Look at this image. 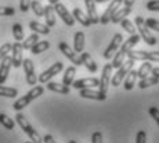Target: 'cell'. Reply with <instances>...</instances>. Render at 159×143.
<instances>
[{
	"instance_id": "cell-1",
	"label": "cell",
	"mask_w": 159,
	"mask_h": 143,
	"mask_svg": "<svg viewBox=\"0 0 159 143\" xmlns=\"http://www.w3.org/2000/svg\"><path fill=\"white\" fill-rule=\"evenodd\" d=\"M43 92H44V88H43V86H33L25 96L20 97V99H18L17 102L14 103V104H13V108H14L15 111H21L22 108H25L30 102H33V100L38 99L39 96L43 95Z\"/></svg>"
},
{
	"instance_id": "cell-2",
	"label": "cell",
	"mask_w": 159,
	"mask_h": 143,
	"mask_svg": "<svg viewBox=\"0 0 159 143\" xmlns=\"http://www.w3.org/2000/svg\"><path fill=\"white\" fill-rule=\"evenodd\" d=\"M15 121H17V124L21 126V129L24 131V132L26 133V135L29 136V139L32 141L33 143H40L43 142V139L39 136V133L36 132L35 129H33V126L29 124V121L25 118V115L21 114V112L17 111V115H15Z\"/></svg>"
},
{
	"instance_id": "cell-3",
	"label": "cell",
	"mask_w": 159,
	"mask_h": 143,
	"mask_svg": "<svg viewBox=\"0 0 159 143\" xmlns=\"http://www.w3.org/2000/svg\"><path fill=\"white\" fill-rule=\"evenodd\" d=\"M134 24H136L137 29H139L141 39L145 42L147 45H151V46L157 45V38H155V36L152 35L151 32H149V28L145 25V20H144V18L140 17V16H137L136 18H134Z\"/></svg>"
},
{
	"instance_id": "cell-4",
	"label": "cell",
	"mask_w": 159,
	"mask_h": 143,
	"mask_svg": "<svg viewBox=\"0 0 159 143\" xmlns=\"http://www.w3.org/2000/svg\"><path fill=\"white\" fill-rule=\"evenodd\" d=\"M133 65H134V60H131V59L126 60V61H123V64H122V65L118 68V71H116L115 77L112 78V81H111L112 85L118 88L119 85H120V82L125 79V77L127 75V72H129L130 69L133 68Z\"/></svg>"
},
{
	"instance_id": "cell-5",
	"label": "cell",
	"mask_w": 159,
	"mask_h": 143,
	"mask_svg": "<svg viewBox=\"0 0 159 143\" xmlns=\"http://www.w3.org/2000/svg\"><path fill=\"white\" fill-rule=\"evenodd\" d=\"M62 69H64V64H62V63H61V61L54 63L53 65L50 67V68L46 69L43 74L39 75V77H38V81L40 82V83H47V82L51 79V78L56 77L57 74H60V72L62 71Z\"/></svg>"
},
{
	"instance_id": "cell-6",
	"label": "cell",
	"mask_w": 159,
	"mask_h": 143,
	"mask_svg": "<svg viewBox=\"0 0 159 143\" xmlns=\"http://www.w3.org/2000/svg\"><path fill=\"white\" fill-rule=\"evenodd\" d=\"M122 43H123V36L120 35V33H116V35L112 38V41H111V43L108 45V47L105 49V51H104V54L102 56L105 57L107 60H109V59H112V57L115 56V53L120 49L122 46Z\"/></svg>"
},
{
	"instance_id": "cell-7",
	"label": "cell",
	"mask_w": 159,
	"mask_h": 143,
	"mask_svg": "<svg viewBox=\"0 0 159 143\" xmlns=\"http://www.w3.org/2000/svg\"><path fill=\"white\" fill-rule=\"evenodd\" d=\"M111 74H112V64L107 63L102 68V74H101V78H100V90L102 93H108V88H109V82H111Z\"/></svg>"
},
{
	"instance_id": "cell-8",
	"label": "cell",
	"mask_w": 159,
	"mask_h": 143,
	"mask_svg": "<svg viewBox=\"0 0 159 143\" xmlns=\"http://www.w3.org/2000/svg\"><path fill=\"white\" fill-rule=\"evenodd\" d=\"M22 67H24V71H25L26 83L35 86L36 82H38V77H36V74H35V65H33V61L30 59H25L22 61Z\"/></svg>"
},
{
	"instance_id": "cell-9",
	"label": "cell",
	"mask_w": 159,
	"mask_h": 143,
	"mask_svg": "<svg viewBox=\"0 0 159 143\" xmlns=\"http://www.w3.org/2000/svg\"><path fill=\"white\" fill-rule=\"evenodd\" d=\"M54 10H56V14L60 16V18L66 24V25L73 26V24H75V18H73V16L69 13L68 8H66L62 3H60V2L56 3V4H54Z\"/></svg>"
},
{
	"instance_id": "cell-10",
	"label": "cell",
	"mask_w": 159,
	"mask_h": 143,
	"mask_svg": "<svg viewBox=\"0 0 159 143\" xmlns=\"http://www.w3.org/2000/svg\"><path fill=\"white\" fill-rule=\"evenodd\" d=\"M58 49H60V51L66 57V59L71 60V63H73L75 65H82L80 57L76 54L75 50H72L71 46H69L68 43H65V42H61V43L58 45Z\"/></svg>"
},
{
	"instance_id": "cell-11",
	"label": "cell",
	"mask_w": 159,
	"mask_h": 143,
	"mask_svg": "<svg viewBox=\"0 0 159 143\" xmlns=\"http://www.w3.org/2000/svg\"><path fill=\"white\" fill-rule=\"evenodd\" d=\"M22 53H24L22 43L15 42L11 46V61H13V67H15V68H20L22 65V61H24Z\"/></svg>"
},
{
	"instance_id": "cell-12",
	"label": "cell",
	"mask_w": 159,
	"mask_h": 143,
	"mask_svg": "<svg viewBox=\"0 0 159 143\" xmlns=\"http://www.w3.org/2000/svg\"><path fill=\"white\" fill-rule=\"evenodd\" d=\"M122 3H123V0H111L109 6L107 7V10L104 11V14L100 17V22L101 24H108L109 21H111L112 16H114V13L118 10L119 7H120Z\"/></svg>"
},
{
	"instance_id": "cell-13",
	"label": "cell",
	"mask_w": 159,
	"mask_h": 143,
	"mask_svg": "<svg viewBox=\"0 0 159 143\" xmlns=\"http://www.w3.org/2000/svg\"><path fill=\"white\" fill-rule=\"evenodd\" d=\"M80 97H83V99H90V100H98V102L107 100L105 93H102L101 90H96L94 88H84V89H80Z\"/></svg>"
},
{
	"instance_id": "cell-14",
	"label": "cell",
	"mask_w": 159,
	"mask_h": 143,
	"mask_svg": "<svg viewBox=\"0 0 159 143\" xmlns=\"http://www.w3.org/2000/svg\"><path fill=\"white\" fill-rule=\"evenodd\" d=\"M11 67H13V61H11V57L7 54L2 60V64H0V83H4L7 81Z\"/></svg>"
},
{
	"instance_id": "cell-15",
	"label": "cell",
	"mask_w": 159,
	"mask_h": 143,
	"mask_svg": "<svg viewBox=\"0 0 159 143\" xmlns=\"http://www.w3.org/2000/svg\"><path fill=\"white\" fill-rule=\"evenodd\" d=\"M75 89H84V88H97L100 85V79L97 78H82V79L72 82Z\"/></svg>"
},
{
	"instance_id": "cell-16",
	"label": "cell",
	"mask_w": 159,
	"mask_h": 143,
	"mask_svg": "<svg viewBox=\"0 0 159 143\" xmlns=\"http://www.w3.org/2000/svg\"><path fill=\"white\" fill-rule=\"evenodd\" d=\"M140 41H141V36H140V35H136V33H134V35H131L126 42H123V43H122V46H120V49H119L118 51H119V53H122V54H125V56H126L127 51L131 50V49L136 46V45L139 43Z\"/></svg>"
},
{
	"instance_id": "cell-17",
	"label": "cell",
	"mask_w": 159,
	"mask_h": 143,
	"mask_svg": "<svg viewBox=\"0 0 159 143\" xmlns=\"http://www.w3.org/2000/svg\"><path fill=\"white\" fill-rule=\"evenodd\" d=\"M84 6L87 8V16L90 18L91 24L100 22V17L97 14V8H96V0H84Z\"/></svg>"
},
{
	"instance_id": "cell-18",
	"label": "cell",
	"mask_w": 159,
	"mask_h": 143,
	"mask_svg": "<svg viewBox=\"0 0 159 143\" xmlns=\"http://www.w3.org/2000/svg\"><path fill=\"white\" fill-rule=\"evenodd\" d=\"M80 60H82V64H84V67H86L90 72H97L98 65H97V63L91 59V56L89 53H86V51H82V53H80Z\"/></svg>"
},
{
	"instance_id": "cell-19",
	"label": "cell",
	"mask_w": 159,
	"mask_h": 143,
	"mask_svg": "<svg viewBox=\"0 0 159 143\" xmlns=\"http://www.w3.org/2000/svg\"><path fill=\"white\" fill-rule=\"evenodd\" d=\"M46 18V25L51 26L56 25V10H54V4L44 6V16Z\"/></svg>"
},
{
	"instance_id": "cell-20",
	"label": "cell",
	"mask_w": 159,
	"mask_h": 143,
	"mask_svg": "<svg viewBox=\"0 0 159 143\" xmlns=\"http://www.w3.org/2000/svg\"><path fill=\"white\" fill-rule=\"evenodd\" d=\"M47 89L51 90V92L61 93V95H69V92H71L69 86H66L64 83H58V82H51V81L47 82Z\"/></svg>"
},
{
	"instance_id": "cell-21",
	"label": "cell",
	"mask_w": 159,
	"mask_h": 143,
	"mask_svg": "<svg viewBox=\"0 0 159 143\" xmlns=\"http://www.w3.org/2000/svg\"><path fill=\"white\" fill-rule=\"evenodd\" d=\"M84 42H86V38H84V33L82 31L75 33V38H73V50L76 53H82L84 50Z\"/></svg>"
},
{
	"instance_id": "cell-22",
	"label": "cell",
	"mask_w": 159,
	"mask_h": 143,
	"mask_svg": "<svg viewBox=\"0 0 159 143\" xmlns=\"http://www.w3.org/2000/svg\"><path fill=\"white\" fill-rule=\"evenodd\" d=\"M73 18H75L78 22H80L83 26H90L91 25V21L90 18H89L87 14H84L83 11L80 10V8H73Z\"/></svg>"
},
{
	"instance_id": "cell-23",
	"label": "cell",
	"mask_w": 159,
	"mask_h": 143,
	"mask_svg": "<svg viewBox=\"0 0 159 143\" xmlns=\"http://www.w3.org/2000/svg\"><path fill=\"white\" fill-rule=\"evenodd\" d=\"M130 13H131V7H126V6H125L123 8H118L114 13V16H112L111 21L114 24H118V22H120L122 20H125Z\"/></svg>"
},
{
	"instance_id": "cell-24",
	"label": "cell",
	"mask_w": 159,
	"mask_h": 143,
	"mask_svg": "<svg viewBox=\"0 0 159 143\" xmlns=\"http://www.w3.org/2000/svg\"><path fill=\"white\" fill-rule=\"evenodd\" d=\"M29 28L33 32L40 33V35H48L50 33V26L48 25H43V24L38 22V21H30L29 22Z\"/></svg>"
},
{
	"instance_id": "cell-25",
	"label": "cell",
	"mask_w": 159,
	"mask_h": 143,
	"mask_svg": "<svg viewBox=\"0 0 159 143\" xmlns=\"http://www.w3.org/2000/svg\"><path fill=\"white\" fill-rule=\"evenodd\" d=\"M137 71H134L133 68L127 72V75L125 77V89L126 90H131L136 85V81H137Z\"/></svg>"
},
{
	"instance_id": "cell-26",
	"label": "cell",
	"mask_w": 159,
	"mask_h": 143,
	"mask_svg": "<svg viewBox=\"0 0 159 143\" xmlns=\"http://www.w3.org/2000/svg\"><path fill=\"white\" fill-rule=\"evenodd\" d=\"M158 83H159V78L158 77H155V75H148V77L140 79L139 88L140 89H145V88L154 86V85H158Z\"/></svg>"
},
{
	"instance_id": "cell-27",
	"label": "cell",
	"mask_w": 159,
	"mask_h": 143,
	"mask_svg": "<svg viewBox=\"0 0 159 143\" xmlns=\"http://www.w3.org/2000/svg\"><path fill=\"white\" fill-rule=\"evenodd\" d=\"M48 47H50V42L48 41H38L32 46V49H30V53L32 54H40V53H43V51L47 50Z\"/></svg>"
},
{
	"instance_id": "cell-28",
	"label": "cell",
	"mask_w": 159,
	"mask_h": 143,
	"mask_svg": "<svg viewBox=\"0 0 159 143\" xmlns=\"http://www.w3.org/2000/svg\"><path fill=\"white\" fill-rule=\"evenodd\" d=\"M75 74H76L75 65H72V67H69V68H66V69H65V74H64V77H62V83L66 85V86L72 85L73 78H75Z\"/></svg>"
},
{
	"instance_id": "cell-29",
	"label": "cell",
	"mask_w": 159,
	"mask_h": 143,
	"mask_svg": "<svg viewBox=\"0 0 159 143\" xmlns=\"http://www.w3.org/2000/svg\"><path fill=\"white\" fill-rule=\"evenodd\" d=\"M152 68H154V67H152L151 63H143L141 65H140V68L137 69V77H139L140 79H143V78L148 77V75L151 74Z\"/></svg>"
},
{
	"instance_id": "cell-30",
	"label": "cell",
	"mask_w": 159,
	"mask_h": 143,
	"mask_svg": "<svg viewBox=\"0 0 159 143\" xmlns=\"http://www.w3.org/2000/svg\"><path fill=\"white\" fill-rule=\"evenodd\" d=\"M126 57L134 60V61H137V60L147 61V51H144V50H129L126 54Z\"/></svg>"
},
{
	"instance_id": "cell-31",
	"label": "cell",
	"mask_w": 159,
	"mask_h": 143,
	"mask_svg": "<svg viewBox=\"0 0 159 143\" xmlns=\"http://www.w3.org/2000/svg\"><path fill=\"white\" fill-rule=\"evenodd\" d=\"M39 41V33H32V35H29L28 38L24 41V43H22V47H24V50H30L32 49V46L36 43V42Z\"/></svg>"
},
{
	"instance_id": "cell-32",
	"label": "cell",
	"mask_w": 159,
	"mask_h": 143,
	"mask_svg": "<svg viewBox=\"0 0 159 143\" xmlns=\"http://www.w3.org/2000/svg\"><path fill=\"white\" fill-rule=\"evenodd\" d=\"M18 95V90L15 88H8L3 86V83H0V96L3 97H15Z\"/></svg>"
},
{
	"instance_id": "cell-33",
	"label": "cell",
	"mask_w": 159,
	"mask_h": 143,
	"mask_svg": "<svg viewBox=\"0 0 159 143\" xmlns=\"http://www.w3.org/2000/svg\"><path fill=\"white\" fill-rule=\"evenodd\" d=\"M30 8H32L33 13H35L38 17L44 16V6H42L40 0H32V3H30Z\"/></svg>"
},
{
	"instance_id": "cell-34",
	"label": "cell",
	"mask_w": 159,
	"mask_h": 143,
	"mask_svg": "<svg viewBox=\"0 0 159 143\" xmlns=\"http://www.w3.org/2000/svg\"><path fill=\"white\" fill-rule=\"evenodd\" d=\"M0 124H2L3 126L6 128V129H8V131H11V129H14V126H15V122L13 120H11L8 115H6V114H0Z\"/></svg>"
},
{
	"instance_id": "cell-35",
	"label": "cell",
	"mask_w": 159,
	"mask_h": 143,
	"mask_svg": "<svg viewBox=\"0 0 159 143\" xmlns=\"http://www.w3.org/2000/svg\"><path fill=\"white\" fill-rule=\"evenodd\" d=\"M13 35H14V39L17 42L24 41V29H22V25H21V24H14L13 25Z\"/></svg>"
},
{
	"instance_id": "cell-36",
	"label": "cell",
	"mask_w": 159,
	"mask_h": 143,
	"mask_svg": "<svg viewBox=\"0 0 159 143\" xmlns=\"http://www.w3.org/2000/svg\"><path fill=\"white\" fill-rule=\"evenodd\" d=\"M120 25H122V28H123L126 32H129L130 35H134V33H136V26H134V24L127 20V18H125V20L120 21Z\"/></svg>"
},
{
	"instance_id": "cell-37",
	"label": "cell",
	"mask_w": 159,
	"mask_h": 143,
	"mask_svg": "<svg viewBox=\"0 0 159 143\" xmlns=\"http://www.w3.org/2000/svg\"><path fill=\"white\" fill-rule=\"evenodd\" d=\"M145 25L148 26L149 29H154V31L159 32V21L155 20V18H147V20H145Z\"/></svg>"
},
{
	"instance_id": "cell-38",
	"label": "cell",
	"mask_w": 159,
	"mask_h": 143,
	"mask_svg": "<svg viewBox=\"0 0 159 143\" xmlns=\"http://www.w3.org/2000/svg\"><path fill=\"white\" fill-rule=\"evenodd\" d=\"M11 46H13L11 43H4L2 47H0V61H2V60L11 51Z\"/></svg>"
},
{
	"instance_id": "cell-39",
	"label": "cell",
	"mask_w": 159,
	"mask_h": 143,
	"mask_svg": "<svg viewBox=\"0 0 159 143\" xmlns=\"http://www.w3.org/2000/svg\"><path fill=\"white\" fill-rule=\"evenodd\" d=\"M149 115H151L152 118H154L155 120V122L158 124V126H159V108L158 107H154V106H152V107H149Z\"/></svg>"
},
{
	"instance_id": "cell-40",
	"label": "cell",
	"mask_w": 159,
	"mask_h": 143,
	"mask_svg": "<svg viewBox=\"0 0 159 143\" xmlns=\"http://www.w3.org/2000/svg\"><path fill=\"white\" fill-rule=\"evenodd\" d=\"M30 3H32V0H20V10L22 13H26L30 8Z\"/></svg>"
},
{
	"instance_id": "cell-41",
	"label": "cell",
	"mask_w": 159,
	"mask_h": 143,
	"mask_svg": "<svg viewBox=\"0 0 159 143\" xmlns=\"http://www.w3.org/2000/svg\"><path fill=\"white\" fill-rule=\"evenodd\" d=\"M147 8L149 11H159V0H151L147 3Z\"/></svg>"
},
{
	"instance_id": "cell-42",
	"label": "cell",
	"mask_w": 159,
	"mask_h": 143,
	"mask_svg": "<svg viewBox=\"0 0 159 143\" xmlns=\"http://www.w3.org/2000/svg\"><path fill=\"white\" fill-rule=\"evenodd\" d=\"M147 61H159V51H147Z\"/></svg>"
},
{
	"instance_id": "cell-43",
	"label": "cell",
	"mask_w": 159,
	"mask_h": 143,
	"mask_svg": "<svg viewBox=\"0 0 159 143\" xmlns=\"http://www.w3.org/2000/svg\"><path fill=\"white\" fill-rule=\"evenodd\" d=\"M136 142L137 143H145L147 142V133H145V131H139V132H137Z\"/></svg>"
},
{
	"instance_id": "cell-44",
	"label": "cell",
	"mask_w": 159,
	"mask_h": 143,
	"mask_svg": "<svg viewBox=\"0 0 159 143\" xmlns=\"http://www.w3.org/2000/svg\"><path fill=\"white\" fill-rule=\"evenodd\" d=\"M91 142L93 143H101L102 142V133L101 132H94L93 135H91Z\"/></svg>"
},
{
	"instance_id": "cell-45",
	"label": "cell",
	"mask_w": 159,
	"mask_h": 143,
	"mask_svg": "<svg viewBox=\"0 0 159 143\" xmlns=\"http://www.w3.org/2000/svg\"><path fill=\"white\" fill-rule=\"evenodd\" d=\"M43 142H46V143H53L54 142V138L51 135H46L44 138H43Z\"/></svg>"
},
{
	"instance_id": "cell-46",
	"label": "cell",
	"mask_w": 159,
	"mask_h": 143,
	"mask_svg": "<svg viewBox=\"0 0 159 143\" xmlns=\"http://www.w3.org/2000/svg\"><path fill=\"white\" fill-rule=\"evenodd\" d=\"M123 2H125V6H126V7H131L136 0H123Z\"/></svg>"
},
{
	"instance_id": "cell-47",
	"label": "cell",
	"mask_w": 159,
	"mask_h": 143,
	"mask_svg": "<svg viewBox=\"0 0 159 143\" xmlns=\"http://www.w3.org/2000/svg\"><path fill=\"white\" fill-rule=\"evenodd\" d=\"M151 72H152V75H155V77L159 78V67H154Z\"/></svg>"
},
{
	"instance_id": "cell-48",
	"label": "cell",
	"mask_w": 159,
	"mask_h": 143,
	"mask_svg": "<svg viewBox=\"0 0 159 143\" xmlns=\"http://www.w3.org/2000/svg\"><path fill=\"white\" fill-rule=\"evenodd\" d=\"M60 2V0H48V3H50V4H56V3H58Z\"/></svg>"
},
{
	"instance_id": "cell-49",
	"label": "cell",
	"mask_w": 159,
	"mask_h": 143,
	"mask_svg": "<svg viewBox=\"0 0 159 143\" xmlns=\"http://www.w3.org/2000/svg\"><path fill=\"white\" fill-rule=\"evenodd\" d=\"M105 2H111V0H96V3H105Z\"/></svg>"
},
{
	"instance_id": "cell-50",
	"label": "cell",
	"mask_w": 159,
	"mask_h": 143,
	"mask_svg": "<svg viewBox=\"0 0 159 143\" xmlns=\"http://www.w3.org/2000/svg\"><path fill=\"white\" fill-rule=\"evenodd\" d=\"M40 2H42V0H40Z\"/></svg>"
}]
</instances>
